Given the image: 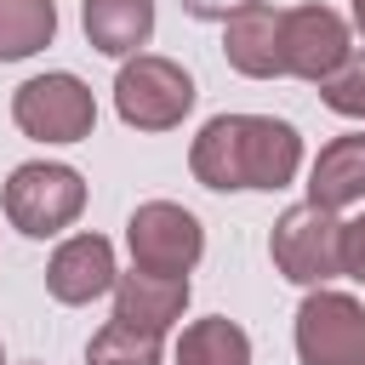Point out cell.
Listing matches in <instances>:
<instances>
[{
  "mask_svg": "<svg viewBox=\"0 0 365 365\" xmlns=\"http://www.w3.org/2000/svg\"><path fill=\"white\" fill-rule=\"evenodd\" d=\"M308 200L325 205V211H342V205L365 200V131L331 137L314 154V165H308Z\"/></svg>",
  "mask_w": 365,
  "mask_h": 365,
  "instance_id": "7c38bea8",
  "label": "cell"
},
{
  "mask_svg": "<svg viewBox=\"0 0 365 365\" xmlns=\"http://www.w3.org/2000/svg\"><path fill=\"white\" fill-rule=\"evenodd\" d=\"M57 34L51 0H0V63H23Z\"/></svg>",
  "mask_w": 365,
  "mask_h": 365,
  "instance_id": "9a60e30c",
  "label": "cell"
},
{
  "mask_svg": "<svg viewBox=\"0 0 365 365\" xmlns=\"http://www.w3.org/2000/svg\"><path fill=\"white\" fill-rule=\"evenodd\" d=\"M319 103H325L331 114H342V120H365V57H359V51H354L336 74L319 80Z\"/></svg>",
  "mask_w": 365,
  "mask_h": 365,
  "instance_id": "e0dca14e",
  "label": "cell"
},
{
  "mask_svg": "<svg viewBox=\"0 0 365 365\" xmlns=\"http://www.w3.org/2000/svg\"><path fill=\"white\" fill-rule=\"evenodd\" d=\"M0 365H6V354H0Z\"/></svg>",
  "mask_w": 365,
  "mask_h": 365,
  "instance_id": "44dd1931",
  "label": "cell"
},
{
  "mask_svg": "<svg viewBox=\"0 0 365 365\" xmlns=\"http://www.w3.org/2000/svg\"><path fill=\"white\" fill-rule=\"evenodd\" d=\"M188 171L217 194H234V188L274 194L302 171V137L291 120H274V114H217L200 125L188 148Z\"/></svg>",
  "mask_w": 365,
  "mask_h": 365,
  "instance_id": "6da1fadb",
  "label": "cell"
},
{
  "mask_svg": "<svg viewBox=\"0 0 365 365\" xmlns=\"http://www.w3.org/2000/svg\"><path fill=\"white\" fill-rule=\"evenodd\" d=\"M0 205H6L17 234L51 240V234H63L86 211V177L74 165H57V160H29V165H17L6 177Z\"/></svg>",
  "mask_w": 365,
  "mask_h": 365,
  "instance_id": "7a4b0ae2",
  "label": "cell"
},
{
  "mask_svg": "<svg viewBox=\"0 0 365 365\" xmlns=\"http://www.w3.org/2000/svg\"><path fill=\"white\" fill-rule=\"evenodd\" d=\"M222 57L245 80H279L285 74V63H279V11L262 6V0H251L245 11H234L222 23Z\"/></svg>",
  "mask_w": 365,
  "mask_h": 365,
  "instance_id": "8fae6325",
  "label": "cell"
},
{
  "mask_svg": "<svg viewBox=\"0 0 365 365\" xmlns=\"http://www.w3.org/2000/svg\"><path fill=\"white\" fill-rule=\"evenodd\" d=\"M80 23L103 57H137L154 34V0H80Z\"/></svg>",
  "mask_w": 365,
  "mask_h": 365,
  "instance_id": "4fadbf2b",
  "label": "cell"
},
{
  "mask_svg": "<svg viewBox=\"0 0 365 365\" xmlns=\"http://www.w3.org/2000/svg\"><path fill=\"white\" fill-rule=\"evenodd\" d=\"M160 359H165V336L143 331V325H125V319H108L86 342V365H160Z\"/></svg>",
  "mask_w": 365,
  "mask_h": 365,
  "instance_id": "2e32d148",
  "label": "cell"
},
{
  "mask_svg": "<svg viewBox=\"0 0 365 365\" xmlns=\"http://www.w3.org/2000/svg\"><path fill=\"white\" fill-rule=\"evenodd\" d=\"M125 245H131V268L148 274H188L205 257V228L194 211H182L177 200H148L131 211L125 222Z\"/></svg>",
  "mask_w": 365,
  "mask_h": 365,
  "instance_id": "52a82bcc",
  "label": "cell"
},
{
  "mask_svg": "<svg viewBox=\"0 0 365 365\" xmlns=\"http://www.w3.org/2000/svg\"><path fill=\"white\" fill-rule=\"evenodd\" d=\"M251 0H182V11L188 17H200V23H228L234 11H245Z\"/></svg>",
  "mask_w": 365,
  "mask_h": 365,
  "instance_id": "d6986e66",
  "label": "cell"
},
{
  "mask_svg": "<svg viewBox=\"0 0 365 365\" xmlns=\"http://www.w3.org/2000/svg\"><path fill=\"white\" fill-rule=\"evenodd\" d=\"M194 108V80L182 63L171 57H154V51H137L120 63L114 74V114L137 131H171L182 125V114Z\"/></svg>",
  "mask_w": 365,
  "mask_h": 365,
  "instance_id": "3957f363",
  "label": "cell"
},
{
  "mask_svg": "<svg viewBox=\"0 0 365 365\" xmlns=\"http://www.w3.org/2000/svg\"><path fill=\"white\" fill-rule=\"evenodd\" d=\"M342 274L365 279V211L354 222H342Z\"/></svg>",
  "mask_w": 365,
  "mask_h": 365,
  "instance_id": "ac0fdd59",
  "label": "cell"
},
{
  "mask_svg": "<svg viewBox=\"0 0 365 365\" xmlns=\"http://www.w3.org/2000/svg\"><path fill=\"white\" fill-rule=\"evenodd\" d=\"M182 308H188V274H148V268L114 274V319L165 336L182 319Z\"/></svg>",
  "mask_w": 365,
  "mask_h": 365,
  "instance_id": "30bf717a",
  "label": "cell"
},
{
  "mask_svg": "<svg viewBox=\"0 0 365 365\" xmlns=\"http://www.w3.org/2000/svg\"><path fill=\"white\" fill-rule=\"evenodd\" d=\"M114 245L103 240V234H74V240H63L57 251H51V262H46V291L57 297V302H68V308H86V302H97L103 291H114Z\"/></svg>",
  "mask_w": 365,
  "mask_h": 365,
  "instance_id": "9c48e42d",
  "label": "cell"
},
{
  "mask_svg": "<svg viewBox=\"0 0 365 365\" xmlns=\"http://www.w3.org/2000/svg\"><path fill=\"white\" fill-rule=\"evenodd\" d=\"M297 359L302 365H365V302L331 285H314L297 308Z\"/></svg>",
  "mask_w": 365,
  "mask_h": 365,
  "instance_id": "8992f818",
  "label": "cell"
},
{
  "mask_svg": "<svg viewBox=\"0 0 365 365\" xmlns=\"http://www.w3.org/2000/svg\"><path fill=\"white\" fill-rule=\"evenodd\" d=\"M177 365H251V336L222 314L194 319L177 336Z\"/></svg>",
  "mask_w": 365,
  "mask_h": 365,
  "instance_id": "5bb4252c",
  "label": "cell"
},
{
  "mask_svg": "<svg viewBox=\"0 0 365 365\" xmlns=\"http://www.w3.org/2000/svg\"><path fill=\"white\" fill-rule=\"evenodd\" d=\"M11 120L34 143H86L97 125V97L80 74L51 68V74H34L11 91Z\"/></svg>",
  "mask_w": 365,
  "mask_h": 365,
  "instance_id": "277c9868",
  "label": "cell"
},
{
  "mask_svg": "<svg viewBox=\"0 0 365 365\" xmlns=\"http://www.w3.org/2000/svg\"><path fill=\"white\" fill-rule=\"evenodd\" d=\"M268 257L291 285H308V291L331 285L342 274V222H336V211H325L314 200L291 205L268 234Z\"/></svg>",
  "mask_w": 365,
  "mask_h": 365,
  "instance_id": "5b68a950",
  "label": "cell"
},
{
  "mask_svg": "<svg viewBox=\"0 0 365 365\" xmlns=\"http://www.w3.org/2000/svg\"><path fill=\"white\" fill-rule=\"evenodd\" d=\"M354 6V29H359V40H365V0H348Z\"/></svg>",
  "mask_w": 365,
  "mask_h": 365,
  "instance_id": "ffe728a7",
  "label": "cell"
},
{
  "mask_svg": "<svg viewBox=\"0 0 365 365\" xmlns=\"http://www.w3.org/2000/svg\"><path fill=\"white\" fill-rule=\"evenodd\" d=\"M348 57H354V34H348V23L331 6H291V11H279V63H285V74L319 86Z\"/></svg>",
  "mask_w": 365,
  "mask_h": 365,
  "instance_id": "ba28073f",
  "label": "cell"
}]
</instances>
